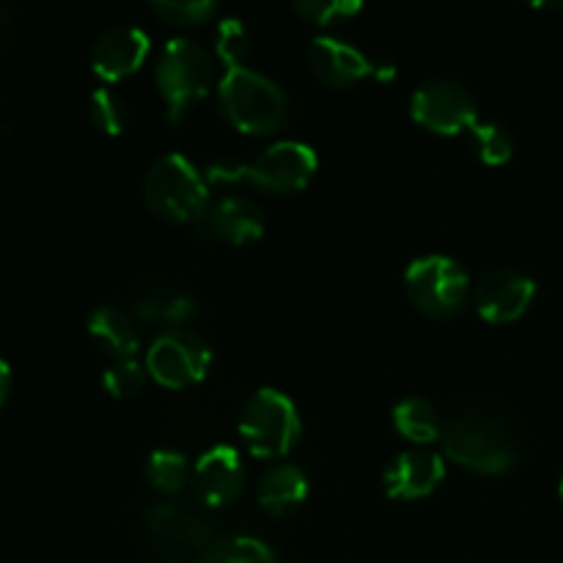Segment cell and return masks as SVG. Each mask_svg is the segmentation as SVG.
Listing matches in <instances>:
<instances>
[{
    "instance_id": "obj_1",
    "label": "cell",
    "mask_w": 563,
    "mask_h": 563,
    "mask_svg": "<svg viewBox=\"0 0 563 563\" xmlns=\"http://www.w3.org/2000/svg\"><path fill=\"white\" fill-rule=\"evenodd\" d=\"M218 97L229 124L242 135H275L289 119V97L284 88L247 64L223 66Z\"/></svg>"
},
{
    "instance_id": "obj_2",
    "label": "cell",
    "mask_w": 563,
    "mask_h": 563,
    "mask_svg": "<svg viewBox=\"0 0 563 563\" xmlns=\"http://www.w3.org/2000/svg\"><path fill=\"white\" fill-rule=\"evenodd\" d=\"M445 456L482 476H504L520 462V445L504 421L487 412H460L443 427Z\"/></svg>"
},
{
    "instance_id": "obj_3",
    "label": "cell",
    "mask_w": 563,
    "mask_h": 563,
    "mask_svg": "<svg viewBox=\"0 0 563 563\" xmlns=\"http://www.w3.org/2000/svg\"><path fill=\"white\" fill-rule=\"evenodd\" d=\"M143 198L154 218L163 223H201L209 209L207 176L179 152L154 159L143 179Z\"/></svg>"
},
{
    "instance_id": "obj_4",
    "label": "cell",
    "mask_w": 563,
    "mask_h": 563,
    "mask_svg": "<svg viewBox=\"0 0 563 563\" xmlns=\"http://www.w3.org/2000/svg\"><path fill=\"white\" fill-rule=\"evenodd\" d=\"M154 80H157V91L165 102L168 121L179 124L212 91L214 60L192 38H170L157 58Z\"/></svg>"
},
{
    "instance_id": "obj_5",
    "label": "cell",
    "mask_w": 563,
    "mask_h": 563,
    "mask_svg": "<svg viewBox=\"0 0 563 563\" xmlns=\"http://www.w3.org/2000/svg\"><path fill=\"white\" fill-rule=\"evenodd\" d=\"M240 438L256 460H284L300 445L302 421L295 401L275 388H262L245 401Z\"/></svg>"
},
{
    "instance_id": "obj_6",
    "label": "cell",
    "mask_w": 563,
    "mask_h": 563,
    "mask_svg": "<svg viewBox=\"0 0 563 563\" xmlns=\"http://www.w3.org/2000/svg\"><path fill=\"white\" fill-rule=\"evenodd\" d=\"M143 533L165 563H201L218 537L201 511L174 500H159L143 511Z\"/></svg>"
},
{
    "instance_id": "obj_7",
    "label": "cell",
    "mask_w": 563,
    "mask_h": 563,
    "mask_svg": "<svg viewBox=\"0 0 563 563\" xmlns=\"http://www.w3.org/2000/svg\"><path fill=\"white\" fill-rule=\"evenodd\" d=\"M405 291L412 306L432 319H451L473 297V280L456 258L421 256L407 267Z\"/></svg>"
},
{
    "instance_id": "obj_8",
    "label": "cell",
    "mask_w": 563,
    "mask_h": 563,
    "mask_svg": "<svg viewBox=\"0 0 563 563\" xmlns=\"http://www.w3.org/2000/svg\"><path fill=\"white\" fill-rule=\"evenodd\" d=\"M146 372L157 385L185 390L201 383L212 366V350L196 330H163L146 350Z\"/></svg>"
},
{
    "instance_id": "obj_9",
    "label": "cell",
    "mask_w": 563,
    "mask_h": 563,
    "mask_svg": "<svg viewBox=\"0 0 563 563\" xmlns=\"http://www.w3.org/2000/svg\"><path fill=\"white\" fill-rule=\"evenodd\" d=\"M319 170V157L308 143L280 141L245 163V185L269 196H291L311 185Z\"/></svg>"
},
{
    "instance_id": "obj_10",
    "label": "cell",
    "mask_w": 563,
    "mask_h": 563,
    "mask_svg": "<svg viewBox=\"0 0 563 563\" xmlns=\"http://www.w3.org/2000/svg\"><path fill=\"white\" fill-rule=\"evenodd\" d=\"M410 115L416 124L434 135L454 137L471 132L478 121L473 93L454 80H432L418 88L410 99Z\"/></svg>"
},
{
    "instance_id": "obj_11",
    "label": "cell",
    "mask_w": 563,
    "mask_h": 563,
    "mask_svg": "<svg viewBox=\"0 0 563 563\" xmlns=\"http://www.w3.org/2000/svg\"><path fill=\"white\" fill-rule=\"evenodd\" d=\"M537 297V280L520 269H493L473 286V306L489 324L522 319Z\"/></svg>"
},
{
    "instance_id": "obj_12",
    "label": "cell",
    "mask_w": 563,
    "mask_h": 563,
    "mask_svg": "<svg viewBox=\"0 0 563 563\" xmlns=\"http://www.w3.org/2000/svg\"><path fill=\"white\" fill-rule=\"evenodd\" d=\"M245 487V467L234 445H212L192 467V489L207 509H225Z\"/></svg>"
},
{
    "instance_id": "obj_13",
    "label": "cell",
    "mask_w": 563,
    "mask_h": 563,
    "mask_svg": "<svg viewBox=\"0 0 563 563\" xmlns=\"http://www.w3.org/2000/svg\"><path fill=\"white\" fill-rule=\"evenodd\" d=\"M152 42L135 25H119L104 31L91 47V69L102 82H119L135 75L146 64Z\"/></svg>"
},
{
    "instance_id": "obj_14",
    "label": "cell",
    "mask_w": 563,
    "mask_h": 563,
    "mask_svg": "<svg viewBox=\"0 0 563 563\" xmlns=\"http://www.w3.org/2000/svg\"><path fill=\"white\" fill-rule=\"evenodd\" d=\"M308 66L313 77L330 88H352L372 75L374 60L355 44L335 36H317L308 44Z\"/></svg>"
},
{
    "instance_id": "obj_15",
    "label": "cell",
    "mask_w": 563,
    "mask_h": 563,
    "mask_svg": "<svg viewBox=\"0 0 563 563\" xmlns=\"http://www.w3.org/2000/svg\"><path fill=\"white\" fill-rule=\"evenodd\" d=\"M445 462L432 451H405L388 462L383 473V489L394 500L429 498L443 484Z\"/></svg>"
},
{
    "instance_id": "obj_16",
    "label": "cell",
    "mask_w": 563,
    "mask_h": 563,
    "mask_svg": "<svg viewBox=\"0 0 563 563\" xmlns=\"http://www.w3.org/2000/svg\"><path fill=\"white\" fill-rule=\"evenodd\" d=\"M201 225L212 240L231 247H242L262 240L264 229H267L262 207L245 196H225L220 201L209 203Z\"/></svg>"
},
{
    "instance_id": "obj_17",
    "label": "cell",
    "mask_w": 563,
    "mask_h": 563,
    "mask_svg": "<svg viewBox=\"0 0 563 563\" xmlns=\"http://www.w3.org/2000/svg\"><path fill=\"white\" fill-rule=\"evenodd\" d=\"M88 335L113 361L137 357L143 344V324L132 308L99 306L88 317Z\"/></svg>"
},
{
    "instance_id": "obj_18",
    "label": "cell",
    "mask_w": 563,
    "mask_h": 563,
    "mask_svg": "<svg viewBox=\"0 0 563 563\" xmlns=\"http://www.w3.org/2000/svg\"><path fill=\"white\" fill-rule=\"evenodd\" d=\"M132 313L141 319V324H154L163 330L187 328L198 317V300L181 286L170 284H152L143 291H137L132 302Z\"/></svg>"
},
{
    "instance_id": "obj_19",
    "label": "cell",
    "mask_w": 563,
    "mask_h": 563,
    "mask_svg": "<svg viewBox=\"0 0 563 563\" xmlns=\"http://www.w3.org/2000/svg\"><path fill=\"white\" fill-rule=\"evenodd\" d=\"M308 493H311V484H308L306 471L291 462H278L262 476L256 498L269 517H289L306 504Z\"/></svg>"
},
{
    "instance_id": "obj_20",
    "label": "cell",
    "mask_w": 563,
    "mask_h": 563,
    "mask_svg": "<svg viewBox=\"0 0 563 563\" xmlns=\"http://www.w3.org/2000/svg\"><path fill=\"white\" fill-rule=\"evenodd\" d=\"M443 427L438 407L423 396H407L394 407V429L405 440L416 445L438 443L443 438Z\"/></svg>"
},
{
    "instance_id": "obj_21",
    "label": "cell",
    "mask_w": 563,
    "mask_h": 563,
    "mask_svg": "<svg viewBox=\"0 0 563 563\" xmlns=\"http://www.w3.org/2000/svg\"><path fill=\"white\" fill-rule=\"evenodd\" d=\"M201 563H278L275 550L251 533H218Z\"/></svg>"
},
{
    "instance_id": "obj_22",
    "label": "cell",
    "mask_w": 563,
    "mask_h": 563,
    "mask_svg": "<svg viewBox=\"0 0 563 563\" xmlns=\"http://www.w3.org/2000/svg\"><path fill=\"white\" fill-rule=\"evenodd\" d=\"M146 482L159 495H179L192 482V467L181 451L157 449L146 460Z\"/></svg>"
},
{
    "instance_id": "obj_23",
    "label": "cell",
    "mask_w": 563,
    "mask_h": 563,
    "mask_svg": "<svg viewBox=\"0 0 563 563\" xmlns=\"http://www.w3.org/2000/svg\"><path fill=\"white\" fill-rule=\"evenodd\" d=\"M473 148L484 165H506L515 157V135L495 121H476L471 130Z\"/></svg>"
},
{
    "instance_id": "obj_24",
    "label": "cell",
    "mask_w": 563,
    "mask_h": 563,
    "mask_svg": "<svg viewBox=\"0 0 563 563\" xmlns=\"http://www.w3.org/2000/svg\"><path fill=\"white\" fill-rule=\"evenodd\" d=\"M88 119L97 126L102 135H121L126 130V121H130V110L126 102L115 91H110L108 86L97 88L88 99Z\"/></svg>"
},
{
    "instance_id": "obj_25",
    "label": "cell",
    "mask_w": 563,
    "mask_h": 563,
    "mask_svg": "<svg viewBox=\"0 0 563 563\" xmlns=\"http://www.w3.org/2000/svg\"><path fill=\"white\" fill-rule=\"evenodd\" d=\"M146 363H141L137 357H124V361H113L104 368L102 388L113 399H132L146 388Z\"/></svg>"
},
{
    "instance_id": "obj_26",
    "label": "cell",
    "mask_w": 563,
    "mask_h": 563,
    "mask_svg": "<svg viewBox=\"0 0 563 563\" xmlns=\"http://www.w3.org/2000/svg\"><path fill=\"white\" fill-rule=\"evenodd\" d=\"M291 5L300 20L324 27L361 14L363 0H291Z\"/></svg>"
},
{
    "instance_id": "obj_27",
    "label": "cell",
    "mask_w": 563,
    "mask_h": 563,
    "mask_svg": "<svg viewBox=\"0 0 563 563\" xmlns=\"http://www.w3.org/2000/svg\"><path fill=\"white\" fill-rule=\"evenodd\" d=\"M214 53L223 60V66L229 64H247V55H251V33H247L245 22L229 16L218 25V36H214Z\"/></svg>"
},
{
    "instance_id": "obj_28",
    "label": "cell",
    "mask_w": 563,
    "mask_h": 563,
    "mask_svg": "<svg viewBox=\"0 0 563 563\" xmlns=\"http://www.w3.org/2000/svg\"><path fill=\"white\" fill-rule=\"evenodd\" d=\"M148 3L174 25H201L218 9V0H148Z\"/></svg>"
},
{
    "instance_id": "obj_29",
    "label": "cell",
    "mask_w": 563,
    "mask_h": 563,
    "mask_svg": "<svg viewBox=\"0 0 563 563\" xmlns=\"http://www.w3.org/2000/svg\"><path fill=\"white\" fill-rule=\"evenodd\" d=\"M372 77H377L379 82L394 80V77H396V64H390V60H374Z\"/></svg>"
},
{
    "instance_id": "obj_30",
    "label": "cell",
    "mask_w": 563,
    "mask_h": 563,
    "mask_svg": "<svg viewBox=\"0 0 563 563\" xmlns=\"http://www.w3.org/2000/svg\"><path fill=\"white\" fill-rule=\"evenodd\" d=\"M9 394H11V366L0 357V407L5 405Z\"/></svg>"
},
{
    "instance_id": "obj_31",
    "label": "cell",
    "mask_w": 563,
    "mask_h": 563,
    "mask_svg": "<svg viewBox=\"0 0 563 563\" xmlns=\"http://www.w3.org/2000/svg\"><path fill=\"white\" fill-rule=\"evenodd\" d=\"M11 20H14V11H11L9 0H0V42L9 36L11 31Z\"/></svg>"
},
{
    "instance_id": "obj_32",
    "label": "cell",
    "mask_w": 563,
    "mask_h": 563,
    "mask_svg": "<svg viewBox=\"0 0 563 563\" xmlns=\"http://www.w3.org/2000/svg\"><path fill=\"white\" fill-rule=\"evenodd\" d=\"M533 9H555V5H563V0H526Z\"/></svg>"
},
{
    "instance_id": "obj_33",
    "label": "cell",
    "mask_w": 563,
    "mask_h": 563,
    "mask_svg": "<svg viewBox=\"0 0 563 563\" xmlns=\"http://www.w3.org/2000/svg\"><path fill=\"white\" fill-rule=\"evenodd\" d=\"M559 493H561V500H563V478H561V487H559Z\"/></svg>"
}]
</instances>
